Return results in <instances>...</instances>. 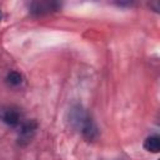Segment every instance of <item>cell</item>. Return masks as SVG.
Returning a JSON list of instances; mask_svg holds the SVG:
<instances>
[{
	"instance_id": "4",
	"label": "cell",
	"mask_w": 160,
	"mask_h": 160,
	"mask_svg": "<svg viewBox=\"0 0 160 160\" xmlns=\"http://www.w3.org/2000/svg\"><path fill=\"white\" fill-rule=\"evenodd\" d=\"M58 8H59V4L54 1H36L30 4L29 10L34 15H44V14L55 11Z\"/></svg>"
},
{
	"instance_id": "7",
	"label": "cell",
	"mask_w": 160,
	"mask_h": 160,
	"mask_svg": "<svg viewBox=\"0 0 160 160\" xmlns=\"http://www.w3.org/2000/svg\"><path fill=\"white\" fill-rule=\"evenodd\" d=\"M1 19H2V12H1V10H0V21H1Z\"/></svg>"
},
{
	"instance_id": "3",
	"label": "cell",
	"mask_w": 160,
	"mask_h": 160,
	"mask_svg": "<svg viewBox=\"0 0 160 160\" xmlns=\"http://www.w3.org/2000/svg\"><path fill=\"white\" fill-rule=\"evenodd\" d=\"M36 122L34 120H26V121H22L20 124V131H19V144L20 145H26L28 142L31 141L35 131H36Z\"/></svg>"
},
{
	"instance_id": "5",
	"label": "cell",
	"mask_w": 160,
	"mask_h": 160,
	"mask_svg": "<svg viewBox=\"0 0 160 160\" xmlns=\"http://www.w3.org/2000/svg\"><path fill=\"white\" fill-rule=\"evenodd\" d=\"M144 149L146 151H150V152H159L160 150V139L158 135H150L145 139L144 141Z\"/></svg>"
},
{
	"instance_id": "2",
	"label": "cell",
	"mask_w": 160,
	"mask_h": 160,
	"mask_svg": "<svg viewBox=\"0 0 160 160\" xmlns=\"http://www.w3.org/2000/svg\"><path fill=\"white\" fill-rule=\"evenodd\" d=\"M0 120L9 126H19L21 121V112L18 108L14 106H2L0 108Z\"/></svg>"
},
{
	"instance_id": "1",
	"label": "cell",
	"mask_w": 160,
	"mask_h": 160,
	"mask_svg": "<svg viewBox=\"0 0 160 160\" xmlns=\"http://www.w3.org/2000/svg\"><path fill=\"white\" fill-rule=\"evenodd\" d=\"M69 122L70 125L82 134L86 140H94L98 138V128L90 115L81 105H75L69 111Z\"/></svg>"
},
{
	"instance_id": "6",
	"label": "cell",
	"mask_w": 160,
	"mask_h": 160,
	"mask_svg": "<svg viewBox=\"0 0 160 160\" xmlns=\"http://www.w3.org/2000/svg\"><path fill=\"white\" fill-rule=\"evenodd\" d=\"M6 82L10 85V86H19L21 82H22V76L20 72L18 71H10L8 75H6Z\"/></svg>"
}]
</instances>
